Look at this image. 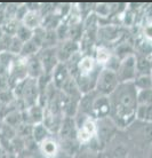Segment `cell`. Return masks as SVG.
Here are the masks:
<instances>
[{
    "label": "cell",
    "instance_id": "12",
    "mask_svg": "<svg viewBox=\"0 0 152 158\" xmlns=\"http://www.w3.org/2000/svg\"><path fill=\"white\" fill-rule=\"evenodd\" d=\"M51 83L59 91H61L63 88V86L65 85L71 78V72L69 70V68L65 63H60L56 69H55L53 73H51Z\"/></svg>",
    "mask_w": 152,
    "mask_h": 158
},
{
    "label": "cell",
    "instance_id": "15",
    "mask_svg": "<svg viewBox=\"0 0 152 158\" xmlns=\"http://www.w3.org/2000/svg\"><path fill=\"white\" fill-rule=\"evenodd\" d=\"M43 16L41 15V13L31 12V10H29L27 14L24 16V19L22 20V24H24L25 27H27V28L33 30V31L43 28Z\"/></svg>",
    "mask_w": 152,
    "mask_h": 158
},
{
    "label": "cell",
    "instance_id": "20",
    "mask_svg": "<svg viewBox=\"0 0 152 158\" xmlns=\"http://www.w3.org/2000/svg\"><path fill=\"white\" fill-rule=\"evenodd\" d=\"M33 33H35V31H33V30L29 29L27 27H25V25H24V24H22V22H21V25L18 27L17 31H16L15 37H16V38H18L22 43H27V41H29V40L32 39Z\"/></svg>",
    "mask_w": 152,
    "mask_h": 158
},
{
    "label": "cell",
    "instance_id": "2",
    "mask_svg": "<svg viewBox=\"0 0 152 158\" xmlns=\"http://www.w3.org/2000/svg\"><path fill=\"white\" fill-rule=\"evenodd\" d=\"M120 84L117 72L108 68H103L101 72L98 73L96 85H95V92L100 95L110 96Z\"/></svg>",
    "mask_w": 152,
    "mask_h": 158
},
{
    "label": "cell",
    "instance_id": "6",
    "mask_svg": "<svg viewBox=\"0 0 152 158\" xmlns=\"http://www.w3.org/2000/svg\"><path fill=\"white\" fill-rule=\"evenodd\" d=\"M118 78L120 83H133L137 77L136 69V55L133 54L121 60L117 70Z\"/></svg>",
    "mask_w": 152,
    "mask_h": 158
},
{
    "label": "cell",
    "instance_id": "16",
    "mask_svg": "<svg viewBox=\"0 0 152 158\" xmlns=\"http://www.w3.org/2000/svg\"><path fill=\"white\" fill-rule=\"evenodd\" d=\"M136 69L137 76H152V57L136 55Z\"/></svg>",
    "mask_w": 152,
    "mask_h": 158
},
{
    "label": "cell",
    "instance_id": "23",
    "mask_svg": "<svg viewBox=\"0 0 152 158\" xmlns=\"http://www.w3.org/2000/svg\"><path fill=\"white\" fill-rule=\"evenodd\" d=\"M17 158H43L39 149H25L17 155Z\"/></svg>",
    "mask_w": 152,
    "mask_h": 158
},
{
    "label": "cell",
    "instance_id": "5",
    "mask_svg": "<svg viewBox=\"0 0 152 158\" xmlns=\"http://www.w3.org/2000/svg\"><path fill=\"white\" fill-rule=\"evenodd\" d=\"M126 131L129 132V136H132V140L136 143L146 144L149 147L152 146V124L136 119Z\"/></svg>",
    "mask_w": 152,
    "mask_h": 158
},
{
    "label": "cell",
    "instance_id": "1",
    "mask_svg": "<svg viewBox=\"0 0 152 158\" xmlns=\"http://www.w3.org/2000/svg\"><path fill=\"white\" fill-rule=\"evenodd\" d=\"M137 93L138 91L133 83H122L109 96L111 103L110 118L119 130L126 131L136 120Z\"/></svg>",
    "mask_w": 152,
    "mask_h": 158
},
{
    "label": "cell",
    "instance_id": "27",
    "mask_svg": "<svg viewBox=\"0 0 152 158\" xmlns=\"http://www.w3.org/2000/svg\"><path fill=\"white\" fill-rule=\"evenodd\" d=\"M103 158H105V157H103Z\"/></svg>",
    "mask_w": 152,
    "mask_h": 158
},
{
    "label": "cell",
    "instance_id": "13",
    "mask_svg": "<svg viewBox=\"0 0 152 158\" xmlns=\"http://www.w3.org/2000/svg\"><path fill=\"white\" fill-rule=\"evenodd\" d=\"M25 62H27V76H29V78L38 80V79L41 78L45 75L43 64H41V61H40L38 54L25 59Z\"/></svg>",
    "mask_w": 152,
    "mask_h": 158
},
{
    "label": "cell",
    "instance_id": "17",
    "mask_svg": "<svg viewBox=\"0 0 152 158\" xmlns=\"http://www.w3.org/2000/svg\"><path fill=\"white\" fill-rule=\"evenodd\" d=\"M51 135L53 134L51 133V131L47 128L43 123L37 124V125L32 127V139L38 146L48 138H51Z\"/></svg>",
    "mask_w": 152,
    "mask_h": 158
},
{
    "label": "cell",
    "instance_id": "3",
    "mask_svg": "<svg viewBox=\"0 0 152 158\" xmlns=\"http://www.w3.org/2000/svg\"><path fill=\"white\" fill-rule=\"evenodd\" d=\"M97 124V132H96V140L101 147L102 151H104L106 147L112 142V140L118 134V126L114 124L110 117L96 120Z\"/></svg>",
    "mask_w": 152,
    "mask_h": 158
},
{
    "label": "cell",
    "instance_id": "26",
    "mask_svg": "<svg viewBox=\"0 0 152 158\" xmlns=\"http://www.w3.org/2000/svg\"><path fill=\"white\" fill-rule=\"evenodd\" d=\"M128 158H136V157H132V156H130V155H129V156H128Z\"/></svg>",
    "mask_w": 152,
    "mask_h": 158
},
{
    "label": "cell",
    "instance_id": "25",
    "mask_svg": "<svg viewBox=\"0 0 152 158\" xmlns=\"http://www.w3.org/2000/svg\"><path fill=\"white\" fill-rule=\"evenodd\" d=\"M148 158H152V146L149 148V152H148Z\"/></svg>",
    "mask_w": 152,
    "mask_h": 158
},
{
    "label": "cell",
    "instance_id": "19",
    "mask_svg": "<svg viewBox=\"0 0 152 158\" xmlns=\"http://www.w3.org/2000/svg\"><path fill=\"white\" fill-rule=\"evenodd\" d=\"M137 91L152 89V76H137L133 81Z\"/></svg>",
    "mask_w": 152,
    "mask_h": 158
},
{
    "label": "cell",
    "instance_id": "24",
    "mask_svg": "<svg viewBox=\"0 0 152 158\" xmlns=\"http://www.w3.org/2000/svg\"><path fill=\"white\" fill-rule=\"evenodd\" d=\"M142 36L143 39H145L148 43L152 45V22H149L142 29Z\"/></svg>",
    "mask_w": 152,
    "mask_h": 158
},
{
    "label": "cell",
    "instance_id": "21",
    "mask_svg": "<svg viewBox=\"0 0 152 158\" xmlns=\"http://www.w3.org/2000/svg\"><path fill=\"white\" fill-rule=\"evenodd\" d=\"M23 44L18 38H16L15 36L12 38V41H10V45H9V49H8V53H10L13 55L20 56L21 52H22V48H23Z\"/></svg>",
    "mask_w": 152,
    "mask_h": 158
},
{
    "label": "cell",
    "instance_id": "7",
    "mask_svg": "<svg viewBox=\"0 0 152 158\" xmlns=\"http://www.w3.org/2000/svg\"><path fill=\"white\" fill-rule=\"evenodd\" d=\"M56 52H57V56H59V60L61 63L69 62L73 56L81 53L79 43L71 39L60 41L59 45L56 46Z\"/></svg>",
    "mask_w": 152,
    "mask_h": 158
},
{
    "label": "cell",
    "instance_id": "8",
    "mask_svg": "<svg viewBox=\"0 0 152 158\" xmlns=\"http://www.w3.org/2000/svg\"><path fill=\"white\" fill-rule=\"evenodd\" d=\"M38 56H39L40 61H41L45 75L51 76V73L56 69V67L61 63L59 60V56H57L56 48H43L39 52Z\"/></svg>",
    "mask_w": 152,
    "mask_h": 158
},
{
    "label": "cell",
    "instance_id": "9",
    "mask_svg": "<svg viewBox=\"0 0 152 158\" xmlns=\"http://www.w3.org/2000/svg\"><path fill=\"white\" fill-rule=\"evenodd\" d=\"M78 126L76 119L73 117H64L61 127L57 133V139L60 141H71V140H78Z\"/></svg>",
    "mask_w": 152,
    "mask_h": 158
},
{
    "label": "cell",
    "instance_id": "10",
    "mask_svg": "<svg viewBox=\"0 0 152 158\" xmlns=\"http://www.w3.org/2000/svg\"><path fill=\"white\" fill-rule=\"evenodd\" d=\"M111 112V103H110V98L105 95L97 94L94 101L93 111H92V117L95 120L103 119L106 117H110Z\"/></svg>",
    "mask_w": 152,
    "mask_h": 158
},
{
    "label": "cell",
    "instance_id": "18",
    "mask_svg": "<svg viewBox=\"0 0 152 158\" xmlns=\"http://www.w3.org/2000/svg\"><path fill=\"white\" fill-rule=\"evenodd\" d=\"M136 119L140 122L152 124V103L138 104L136 111Z\"/></svg>",
    "mask_w": 152,
    "mask_h": 158
},
{
    "label": "cell",
    "instance_id": "11",
    "mask_svg": "<svg viewBox=\"0 0 152 158\" xmlns=\"http://www.w3.org/2000/svg\"><path fill=\"white\" fill-rule=\"evenodd\" d=\"M39 152L43 158H56L61 151L60 141L56 135H51V138L45 140L38 146Z\"/></svg>",
    "mask_w": 152,
    "mask_h": 158
},
{
    "label": "cell",
    "instance_id": "4",
    "mask_svg": "<svg viewBox=\"0 0 152 158\" xmlns=\"http://www.w3.org/2000/svg\"><path fill=\"white\" fill-rule=\"evenodd\" d=\"M77 126H78V141L81 146L88 144L93 140L96 139V132H97V124L93 117H82V116H76L74 117Z\"/></svg>",
    "mask_w": 152,
    "mask_h": 158
},
{
    "label": "cell",
    "instance_id": "22",
    "mask_svg": "<svg viewBox=\"0 0 152 158\" xmlns=\"http://www.w3.org/2000/svg\"><path fill=\"white\" fill-rule=\"evenodd\" d=\"M137 101H138V104L152 103V89L138 91V93H137Z\"/></svg>",
    "mask_w": 152,
    "mask_h": 158
},
{
    "label": "cell",
    "instance_id": "14",
    "mask_svg": "<svg viewBox=\"0 0 152 158\" xmlns=\"http://www.w3.org/2000/svg\"><path fill=\"white\" fill-rule=\"evenodd\" d=\"M73 158H103V152L96 141L81 146Z\"/></svg>",
    "mask_w": 152,
    "mask_h": 158
}]
</instances>
